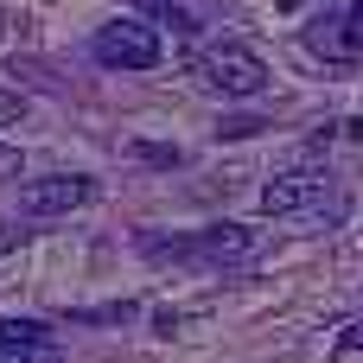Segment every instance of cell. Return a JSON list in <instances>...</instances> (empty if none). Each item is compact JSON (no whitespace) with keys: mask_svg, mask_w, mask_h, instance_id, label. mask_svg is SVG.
Listing matches in <instances>:
<instances>
[{"mask_svg":"<svg viewBox=\"0 0 363 363\" xmlns=\"http://www.w3.org/2000/svg\"><path fill=\"white\" fill-rule=\"evenodd\" d=\"M140 255L147 262H191V268H242V262L262 255V236L249 223H211V230L172 236V242H160V230H147L140 236Z\"/></svg>","mask_w":363,"mask_h":363,"instance_id":"obj_1","label":"cell"},{"mask_svg":"<svg viewBox=\"0 0 363 363\" xmlns=\"http://www.w3.org/2000/svg\"><path fill=\"white\" fill-rule=\"evenodd\" d=\"M191 77H198L204 89H217V96H262V89H268V64H262L249 45H236V38H211V45L191 57Z\"/></svg>","mask_w":363,"mask_h":363,"instance_id":"obj_2","label":"cell"},{"mask_svg":"<svg viewBox=\"0 0 363 363\" xmlns=\"http://www.w3.org/2000/svg\"><path fill=\"white\" fill-rule=\"evenodd\" d=\"M262 211L268 217H345V191L325 172L300 166V172H281L274 185H262Z\"/></svg>","mask_w":363,"mask_h":363,"instance_id":"obj_3","label":"cell"},{"mask_svg":"<svg viewBox=\"0 0 363 363\" xmlns=\"http://www.w3.org/2000/svg\"><path fill=\"white\" fill-rule=\"evenodd\" d=\"M89 57L108 64V70H153V64L166 57V45H160V32L140 26V19H108V26H96Z\"/></svg>","mask_w":363,"mask_h":363,"instance_id":"obj_4","label":"cell"},{"mask_svg":"<svg viewBox=\"0 0 363 363\" xmlns=\"http://www.w3.org/2000/svg\"><path fill=\"white\" fill-rule=\"evenodd\" d=\"M96 198V179L89 172H45V179H26L19 185V211L26 217H70V211H83Z\"/></svg>","mask_w":363,"mask_h":363,"instance_id":"obj_5","label":"cell"},{"mask_svg":"<svg viewBox=\"0 0 363 363\" xmlns=\"http://www.w3.org/2000/svg\"><path fill=\"white\" fill-rule=\"evenodd\" d=\"M0 363H51L45 319H0Z\"/></svg>","mask_w":363,"mask_h":363,"instance_id":"obj_6","label":"cell"},{"mask_svg":"<svg viewBox=\"0 0 363 363\" xmlns=\"http://www.w3.org/2000/svg\"><path fill=\"white\" fill-rule=\"evenodd\" d=\"M134 6H140V13H153V19H166L179 38H191V32H198V26H191V13H185L179 0H134Z\"/></svg>","mask_w":363,"mask_h":363,"instance_id":"obj_7","label":"cell"},{"mask_svg":"<svg viewBox=\"0 0 363 363\" xmlns=\"http://www.w3.org/2000/svg\"><path fill=\"white\" fill-rule=\"evenodd\" d=\"M26 121V96L19 89H0V128H19Z\"/></svg>","mask_w":363,"mask_h":363,"instance_id":"obj_8","label":"cell"},{"mask_svg":"<svg viewBox=\"0 0 363 363\" xmlns=\"http://www.w3.org/2000/svg\"><path fill=\"white\" fill-rule=\"evenodd\" d=\"M351 351H363V319H357V325H345V332H338V357H351Z\"/></svg>","mask_w":363,"mask_h":363,"instance_id":"obj_9","label":"cell"},{"mask_svg":"<svg viewBox=\"0 0 363 363\" xmlns=\"http://www.w3.org/2000/svg\"><path fill=\"white\" fill-rule=\"evenodd\" d=\"M0 179H19V147L0 140Z\"/></svg>","mask_w":363,"mask_h":363,"instance_id":"obj_10","label":"cell"},{"mask_svg":"<svg viewBox=\"0 0 363 363\" xmlns=\"http://www.w3.org/2000/svg\"><path fill=\"white\" fill-rule=\"evenodd\" d=\"M345 32H351V45H357V51H363V0H357V6H351V19H345Z\"/></svg>","mask_w":363,"mask_h":363,"instance_id":"obj_11","label":"cell"},{"mask_svg":"<svg viewBox=\"0 0 363 363\" xmlns=\"http://www.w3.org/2000/svg\"><path fill=\"white\" fill-rule=\"evenodd\" d=\"M19 242H26V230H0V255H6V249H19Z\"/></svg>","mask_w":363,"mask_h":363,"instance_id":"obj_12","label":"cell"}]
</instances>
